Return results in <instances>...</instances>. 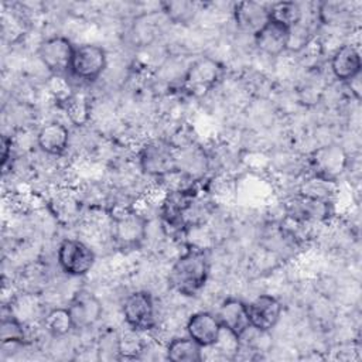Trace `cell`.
Listing matches in <instances>:
<instances>
[{"instance_id": "603a6c76", "label": "cell", "mask_w": 362, "mask_h": 362, "mask_svg": "<svg viewBox=\"0 0 362 362\" xmlns=\"http://www.w3.org/2000/svg\"><path fill=\"white\" fill-rule=\"evenodd\" d=\"M64 109L71 123L75 126H83L89 122L92 106L86 96L81 93H72V96L64 103Z\"/></svg>"}, {"instance_id": "30bf717a", "label": "cell", "mask_w": 362, "mask_h": 362, "mask_svg": "<svg viewBox=\"0 0 362 362\" xmlns=\"http://www.w3.org/2000/svg\"><path fill=\"white\" fill-rule=\"evenodd\" d=\"M250 327L270 332L280 321L283 314L281 301L272 294H259L246 303Z\"/></svg>"}, {"instance_id": "e0dca14e", "label": "cell", "mask_w": 362, "mask_h": 362, "mask_svg": "<svg viewBox=\"0 0 362 362\" xmlns=\"http://www.w3.org/2000/svg\"><path fill=\"white\" fill-rule=\"evenodd\" d=\"M332 75L341 82H349L361 75L362 61L358 48L354 44H342L335 48L329 59Z\"/></svg>"}, {"instance_id": "44dd1931", "label": "cell", "mask_w": 362, "mask_h": 362, "mask_svg": "<svg viewBox=\"0 0 362 362\" xmlns=\"http://www.w3.org/2000/svg\"><path fill=\"white\" fill-rule=\"evenodd\" d=\"M42 325L52 338H62L75 329L68 307H54L48 310L42 317Z\"/></svg>"}, {"instance_id": "4fadbf2b", "label": "cell", "mask_w": 362, "mask_h": 362, "mask_svg": "<svg viewBox=\"0 0 362 362\" xmlns=\"http://www.w3.org/2000/svg\"><path fill=\"white\" fill-rule=\"evenodd\" d=\"M232 14L238 30L252 37L270 20L269 6L259 1H239L233 6Z\"/></svg>"}, {"instance_id": "277c9868", "label": "cell", "mask_w": 362, "mask_h": 362, "mask_svg": "<svg viewBox=\"0 0 362 362\" xmlns=\"http://www.w3.org/2000/svg\"><path fill=\"white\" fill-rule=\"evenodd\" d=\"M57 263L65 274L81 277L92 270L95 264V252L83 240L66 238L58 245Z\"/></svg>"}, {"instance_id": "ba28073f", "label": "cell", "mask_w": 362, "mask_h": 362, "mask_svg": "<svg viewBox=\"0 0 362 362\" xmlns=\"http://www.w3.org/2000/svg\"><path fill=\"white\" fill-rule=\"evenodd\" d=\"M348 154L339 144L327 143L317 147L310 156L313 175L335 182L348 167Z\"/></svg>"}, {"instance_id": "7c38bea8", "label": "cell", "mask_w": 362, "mask_h": 362, "mask_svg": "<svg viewBox=\"0 0 362 362\" xmlns=\"http://www.w3.org/2000/svg\"><path fill=\"white\" fill-rule=\"evenodd\" d=\"M329 201L308 197L300 192L286 202L287 218L304 223L321 222L327 219L329 216Z\"/></svg>"}, {"instance_id": "6da1fadb", "label": "cell", "mask_w": 362, "mask_h": 362, "mask_svg": "<svg viewBox=\"0 0 362 362\" xmlns=\"http://www.w3.org/2000/svg\"><path fill=\"white\" fill-rule=\"evenodd\" d=\"M209 276L208 252L188 247L170 267L167 281L170 287L182 296L198 294Z\"/></svg>"}, {"instance_id": "ffe728a7", "label": "cell", "mask_w": 362, "mask_h": 362, "mask_svg": "<svg viewBox=\"0 0 362 362\" xmlns=\"http://www.w3.org/2000/svg\"><path fill=\"white\" fill-rule=\"evenodd\" d=\"M165 358L173 362H201L204 348L188 335L177 337L165 345Z\"/></svg>"}, {"instance_id": "d6986e66", "label": "cell", "mask_w": 362, "mask_h": 362, "mask_svg": "<svg viewBox=\"0 0 362 362\" xmlns=\"http://www.w3.org/2000/svg\"><path fill=\"white\" fill-rule=\"evenodd\" d=\"M175 167L177 171L194 181L206 171L208 158L201 148L192 144L175 146Z\"/></svg>"}, {"instance_id": "2e32d148", "label": "cell", "mask_w": 362, "mask_h": 362, "mask_svg": "<svg viewBox=\"0 0 362 362\" xmlns=\"http://www.w3.org/2000/svg\"><path fill=\"white\" fill-rule=\"evenodd\" d=\"M222 325L215 314L208 311H197L191 314L185 324L187 335L198 342L202 348L214 345L219 337Z\"/></svg>"}, {"instance_id": "5b68a950", "label": "cell", "mask_w": 362, "mask_h": 362, "mask_svg": "<svg viewBox=\"0 0 362 362\" xmlns=\"http://www.w3.org/2000/svg\"><path fill=\"white\" fill-rule=\"evenodd\" d=\"M75 45L68 37L51 35L38 44L35 49L38 61L51 75H64L69 72Z\"/></svg>"}, {"instance_id": "7a4b0ae2", "label": "cell", "mask_w": 362, "mask_h": 362, "mask_svg": "<svg viewBox=\"0 0 362 362\" xmlns=\"http://www.w3.org/2000/svg\"><path fill=\"white\" fill-rule=\"evenodd\" d=\"M147 226L146 216L136 209L117 208L112 215L110 238L119 249H137L147 239Z\"/></svg>"}, {"instance_id": "5bb4252c", "label": "cell", "mask_w": 362, "mask_h": 362, "mask_svg": "<svg viewBox=\"0 0 362 362\" xmlns=\"http://www.w3.org/2000/svg\"><path fill=\"white\" fill-rule=\"evenodd\" d=\"M69 141L71 133L68 127L57 120L42 124L35 133V144L47 156L58 157L64 154L69 147Z\"/></svg>"}, {"instance_id": "484cf974", "label": "cell", "mask_w": 362, "mask_h": 362, "mask_svg": "<svg viewBox=\"0 0 362 362\" xmlns=\"http://www.w3.org/2000/svg\"><path fill=\"white\" fill-rule=\"evenodd\" d=\"M163 13L165 14L167 20L177 23V24H187L192 20L198 11L197 4L192 1H167L161 4Z\"/></svg>"}, {"instance_id": "9c48e42d", "label": "cell", "mask_w": 362, "mask_h": 362, "mask_svg": "<svg viewBox=\"0 0 362 362\" xmlns=\"http://www.w3.org/2000/svg\"><path fill=\"white\" fill-rule=\"evenodd\" d=\"M107 66L106 51L92 42H83L75 45L74 58L69 72L85 82H93L102 76Z\"/></svg>"}, {"instance_id": "9a60e30c", "label": "cell", "mask_w": 362, "mask_h": 362, "mask_svg": "<svg viewBox=\"0 0 362 362\" xmlns=\"http://www.w3.org/2000/svg\"><path fill=\"white\" fill-rule=\"evenodd\" d=\"M255 45L267 57H280L288 47V28L280 23L269 20L255 35Z\"/></svg>"}, {"instance_id": "8fae6325", "label": "cell", "mask_w": 362, "mask_h": 362, "mask_svg": "<svg viewBox=\"0 0 362 362\" xmlns=\"http://www.w3.org/2000/svg\"><path fill=\"white\" fill-rule=\"evenodd\" d=\"M75 329H89L99 322L103 314L100 300L88 290H79L68 304Z\"/></svg>"}, {"instance_id": "52a82bcc", "label": "cell", "mask_w": 362, "mask_h": 362, "mask_svg": "<svg viewBox=\"0 0 362 362\" xmlns=\"http://www.w3.org/2000/svg\"><path fill=\"white\" fill-rule=\"evenodd\" d=\"M122 314L129 328L140 332L156 328V305L148 291L137 290L127 294L122 304Z\"/></svg>"}, {"instance_id": "7402d4cb", "label": "cell", "mask_w": 362, "mask_h": 362, "mask_svg": "<svg viewBox=\"0 0 362 362\" xmlns=\"http://www.w3.org/2000/svg\"><path fill=\"white\" fill-rule=\"evenodd\" d=\"M270 20L286 25L287 28L296 25L304 17L301 6L296 1H277L269 6Z\"/></svg>"}, {"instance_id": "cb8c5ba5", "label": "cell", "mask_w": 362, "mask_h": 362, "mask_svg": "<svg viewBox=\"0 0 362 362\" xmlns=\"http://www.w3.org/2000/svg\"><path fill=\"white\" fill-rule=\"evenodd\" d=\"M317 17L325 25H339L351 17V10L342 1H324L318 6Z\"/></svg>"}, {"instance_id": "3957f363", "label": "cell", "mask_w": 362, "mask_h": 362, "mask_svg": "<svg viewBox=\"0 0 362 362\" xmlns=\"http://www.w3.org/2000/svg\"><path fill=\"white\" fill-rule=\"evenodd\" d=\"M140 170L151 177L163 178L175 171V144L165 139H153L139 151Z\"/></svg>"}, {"instance_id": "8992f818", "label": "cell", "mask_w": 362, "mask_h": 362, "mask_svg": "<svg viewBox=\"0 0 362 362\" xmlns=\"http://www.w3.org/2000/svg\"><path fill=\"white\" fill-rule=\"evenodd\" d=\"M221 64L211 57H201L192 61L182 75L184 89L194 96H204L212 90L222 78Z\"/></svg>"}, {"instance_id": "d4e9b609", "label": "cell", "mask_w": 362, "mask_h": 362, "mask_svg": "<svg viewBox=\"0 0 362 362\" xmlns=\"http://www.w3.org/2000/svg\"><path fill=\"white\" fill-rule=\"evenodd\" d=\"M27 341V325L20 321L11 313L4 315L0 321V342H18L24 344Z\"/></svg>"}, {"instance_id": "ac0fdd59", "label": "cell", "mask_w": 362, "mask_h": 362, "mask_svg": "<svg viewBox=\"0 0 362 362\" xmlns=\"http://www.w3.org/2000/svg\"><path fill=\"white\" fill-rule=\"evenodd\" d=\"M215 315L219 320L222 328H226L238 337H240L247 328H250L246 303L239 298L223 300L219 304Z\"/></svg>"}]
</instances>
